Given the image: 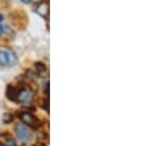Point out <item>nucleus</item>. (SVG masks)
<instances>
[{
    "mask_svg": "<svg viewBox=\"0 0 147 146\" xmlns=\"http://www.w3.org/2000/svg\"><path fill=\"white\" fill-rule=\"evenodd\" d=\"M19 93H20V88L16 87L14 85L9 84L6 87V97L12 102H18V97H19Z\"/></svg>",
    "mask_w": 147,
    "mask_h": 146,
    "instance_id": "nucleus-5",
    "label": "nucleus"
},
{
    "mask_svg": "<svg viewBox=\"0 0 147 146\" xmlns=\"http://www.w3.org/2000/svg\"><path fill=\"white\" fill-rule=\"evenodd\" d=\"M15 131L17 133L19 139L24 141V142H27L32 137V135H30L28 129L26 126H24V124H17L15 128Z\"/></svg>",
    "mask_w": 147,
    "mask_h": 146,
    "instance_id": "nucleus-4",
    "label": "nucleus"
},
{
    "mask_svg": "<svg viewBox=\"0 0 147 146\" xmlns=\"http://www.w3.org/2000/svg\"><path fill=\"white\" fill-rule=\"evenodd\" d=\"M0 146H4V144L2 142H0Z\"/></svg>",
    "mask_w": 147,
    "mask_h": 146,
    "instance_id": "nucleus-14",
    "label": "nucleus"
},
{
    "mask_svg": "<svg viewBox=\"0 0 147 146\" xmlns=\"http://www.w3.org/2000/svg\"><path fill=\"white\" fill-rule=\"evenodd\" d=\"M43 91H44V93H45L47 96L49 95V82L48 81H47L45 83V85L43 86Z\"/></svg>",
    "mask_w": 147,
    "mask_h": 146,
    "instance_id": "nucleus-12",
    "label": "nucleus"
},
{
    "mask_svg": "<svg viewBox=\"0 0 147 146\" xmlns=\"http://www.w3.org/2000/svg\"><path fill=\"white\" fill-rule=\"evenodd\" d=\"M14 120V116L10 113H5V114L3 115V122L5 124H10L13 122Z\"/></svg>",
    "mask_w": 147,
    "mask_h": 146,
    "instance_id": "nucleus-8",
    "label": "nucleus"
},
{
    "mask_svg": "<svg viewBox=\"0 0 147 146\" xmlns=\"http://www.w3.org/2000/svg\"><path fill=\"white\" fill-rule=\"evenodd\" d=\"M42 107H43V109L45 110L47 113L49 112V99H48V97H47L46 99L43 100V103H42Z\"/></svg>",
    "mask_w": 147,
    "mask_h": 146,
    "instance_id": "nucleus-9",
    "label": "nucleus"
},
{
    "mask_svg": "<svg viewBox=\"0 0 147 146\" xmlns=\"http://www.w3.org/2000/svg\"><path fill=\"white\" fill-rule=\"evenodd\" d=\"M34 100V92L30 88L22 87L20 88V93H19L18 102L24 103V104H30Z\"/></svg>",
    "mask_w": 147,
    "mask_h": 146,
    "instance_id": "nucleus-3",
    "label": "nucleus"
},
{
    "mask_svg": "<svg viewBox=\"0 0 147 146\" xmlns=\"http://www.w3.org/2000/svg\"><path fill=\"white\" fill-rule=\"evenodd\" d=\"M24 3H30V2H32V0H22Z\"/></svg>",
    "mask_w": 147,
    "mask_h": 146,
    "instance_id": "nucleus-13",
    "label": "nucleus"
},
{
    "mask_svg": "<svg viewBox=\"0 0 147 146\" xmlns=\"http://www.w3.org/2000/svg\"><path fill=\"white\" fill-rule=\"evenodd\" d=\"M35 12L42 18H47L49 16V3L48 1H41L35 8Z\"/></svg>",
    "mask_w": 147,
    "mask_h": 146,
    "instance_id": "nucleus-6",
    "label": "nucleus"
},
{
    "mask_svg": "<svg viewBox=\"0 0 147 146\" xmlns=\"http://www.w3.org/2000/svg\"><path fill=\"white\" fill-rule=\"evenodd\" d=\"M18 116L24 124H26L27 126H30L34 129H37L41 126V122L35 116H34L32 113L27 111H21L18 113Z\"/></svg>",
    "mask_w": 147,
    "mask_h": 146,
    "instance_id": "nucleus-1",
    "label": "nucleus"
},
{
    "mask_svg": "<svg viewBox=\"0 0 147 146\" xmlns=\"http://www.w3.org/2000/svg\"><path fill=\"white\" fill-rule=\"evenodd\" d=\"M6 145L7 146H17V142L14 139H12V138H7Z\"/></svg>",
    "mask_w": 147,
    "mask_h": 146,
    "instance_id": "nucleus-10",
    "label": "nucleus"
},
{
    "mask_svg": "<svg viewBox=\"0 0 147 146\" xmlns=\"http://www.w3.org/2000/svg\"><path fill=\"white\" fill-rule=\"evenodd\" d=\"M3 20H4V16L0 14V36L2 35V34H3V26H2Z\"/></svg>",
    "mask_w": 147,
    "mask_h": 146,
    "instance_id": "nucleus-11",
    "label": "nucleus"
},
{
    "mask_svg": "<svg viewBox=\"0 0 147 146\" xmlns=\"http://www.w3.org/2000/svg\"><path fill=\"white\" fill-rule=\"evenodd\" d=\"M17 64V56L9 50H0V65L4 67H13Z\"/></svg>",
    "mask_w": 147,
    "mask_h": 146,
    "instance_id": "nucleus-2",
    "label": "nucleus"
},
{
    "mask_svg": "<svg viewBox=\"0 0 147 146\" xmlns=\"http://www.w3.org/2000/svg\"><path fill=\"white\" fill-rule=\"evenodd\" d=\"M34 68H35V73L38 76H44L45 74H47V68L42 62L34 63Z\"/></svg>",
    "mask_w": 147,
    "mask_h": 146,
    "instance_id": "nucleus-7",
    "label": "nucleus"
}]
</instances>
